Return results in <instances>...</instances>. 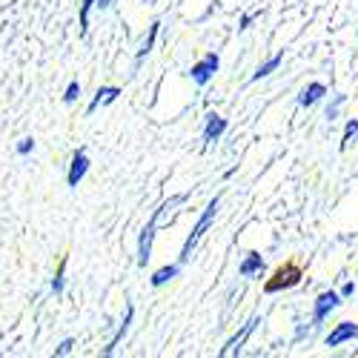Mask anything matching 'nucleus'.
<instances>
[{"label":"nucleus","instance_id":"a878e982","mask_svg":"<svg viewBox=\"0 0 358 358\" xmlns=\"http://www.w3.org/2000/svg\"><path fill=\"white\" fill-rule=\"evenodd\" d=\"M112 3H115V0H95V6H98L101 12H103V9H109Z\"/></svg>","mask_w":358,"mask_h":358},{"label":"nucleus","instance_id":"5701e85b","mask_svg":"<svg viewBox=\"0 0 358 358\" xmlns=\"http://www.w3.org/2000/svg\"><path fill=\"white\" fill-rule=\"evenodd\" d=\"M72 347H75V338H64L61 344L55 347V358H61V355H69V352H72Z\"/></svg>","mask_w":358,"mask_h":358},{"label":"nucleus","instance_id":"f03ea898","mask_svg":"<svg viewBox=\"0 0 358 358\" xmlns=\"http://www.w3.org/2000/svg\"><path fill=\"white\" fill-rule=\"evenodd\" d=\"M301 278H304L301 266H298V264H284V266H278V270L273 273V278L264 284V292H266V295H275V292L292 289V287L301 284Z\"/></svg>","mask_w":358,"mask_h":358},{"label":"nucleus","instance_id":"dca6fc26","mask_svg":"<svg viewBox=\"0 0 358 358\" xmlns=\"http://www.w3.org/2000/svg\"><path fill=\"white\" fill-rule=\"evenodd\" d=\"M178 275H181V264H166V266H161V270H155L152 275H149V284L158 289V287L169 284V281L178 278Z\"/></svg>","mask_w":358,"mask_h":358},{"label":"nucleus","instance_id":"412c9836","mask_svg":"<svg viewBox=\"0 0 358 358\" xmlns=\"http://www.w3.org/2000/svg\"><path fill=\"white\" fill-rule=\"evenodd\" d=\"M78 98H80V83H78V80H69L66 92H64V103H66V106H72Z\"/></svg>","mask_w":358,"mask_h":358},{"label":"nucleus","instance_id":"423d86ee","mask_svg":"<svg viewBox=\"0 0 358 358\" xmlns=\"http://www.w3.org/2000/svg\"><path fill=\"white\" fill-rule=\"evenodd\" d=\"M89 166H92V161H89V152H86V149H75L72 161H69V172H66V187L78 189L80 181L86 178V172H89Z\"/></svg>","mask_w":358,"mask_h":358},{"label":"nucleus","instance_id":"0eeeda50","mask_svg":"<svg viewBox=\"0 0 358 358\" xmlns=\"http://www.w3.org/2000/svg\"><path fill=\"white\" fill-rule=\"evenodd\" d=\"M258 324H261V318H258V315H252L247 324H241V330L227 338V344H224L221 355L227 358V355H238V352H241V350H244V344H247V338L255 333V327H258Z\"/></svg>","mask_w":358,"mask_h":358},{"label":"nucleus","instance_id":"6e6552de","mask_svg":"<svg viewBox=\"0 0 358 358\" xmlns=\"http://www.w3.org/2000/svg\"><path fill=\"white\" fill-rule=\"evenodd\" d=\"M227 127H229V121H227L224 115H218V112H206V117H203V132H201L203 146H213L215 141H221L224 132H227Z\"/></svg>","mask_w":358,"mask_h":358},{"label":"nucleus","instance_id":"4be33fe9","mask_svg":"<svg viewBox=\"0 0 358 358\" xmlns=\"http://www.w3.org/2000/svg\"><path fill=\"white\" fill-rule=\"evenodd\" d=\"M17 155H32L35 152V138H23V141H17Z\"/></svg>","mask_w":358,"mask_h":358},{"label":"nucleus","instance_id":"39448f33","mask_svg":"<svg viewBox=\"0 0 358 358\" xmlns=\"http://www.w3.org/2000/svg\"><path fill=\"white\" fill-rule=\"evenodd\" d=\"M341 307V295L338 292H333V289H324L315 301H313V318H310V324H313V330H318V327L330 318V313L333 310H338Z\"/></svg>","mask_w":358,"mask_h":358},{"label":"nucleus","instance_id":"a211bd4d","mask_svg":"<svg viewBox=\"0 0 358 358\" xmlns=\"http://www.w3.org/2000/svg\"><path fill=\"white\" fill-rule=\"evenodd\" d=\"M66 258H61V264H57V270H55V275H52V295H64V289H66Z\"/></svg>","mask_w":358,"mask_h":358},{"label":"nucleus","instance_id":"b1692460","mask_svg":"<svg viewBox=\"0 0 358 358\" xmlns=\"http://www.w3.org/2000/svg\"><path fill=\"white\" fill-rule=\"evenodd\" d=\"M255 17H261V12H250V15H244L241 23H238V32H247V29L255 23Z\"/></svg>","mask_w":358,"mask_h":358},{"label":"nucleus","instance_id":"1a4fd4ad","mask_svg":"<svg viewBox=\"0 0 358 358\" xmlns=\"http://www.w3.org/2000/svg\"><path fill=\"white\" fill-rule=\"evenodd\" d=\"M132 318H135V304L127 298V310H124V318H121V324H117V330H115V336L109 338V344L101 350V355H115V350L121 347V341L127 338V333H129V327H132Z\"/></svg>","mask_w":358,"mask_h":358},{"label":"nucleus","instance_id":"9b49d317","mask_svg":"<svg viewBox=\"0 0 358 358\" xmlns=\"http://www.w3.org/2000/svg\"><path fill=\"white\" fill-rule=\"evenodd\" d=\"M358 338V324H352V321H338L336 324V330L327 336V347H341V344H347V341H355Z\"/></svg>","mask_w":358,"mask_h":358},{"label":"nucleus","instance_id":"bb28decb","mask_svg":"<svg viewBox=\"0 0 358 358\" xmlns=\"http://www.w3.org/2000/svg\"><path fill=\"white\" fill-rule=\"evenodd\" d=\"M355 38H358V32H355Z\"/></svg>","mask_w":358,"mask_h":358},{"label":"nucleus","instance_id":"4468645a","mask_svg":"<svg viewBox=\"0 0 358 358\" xmlns=\"http://www.w3.org/2000/svg\"><path fill=\"white\" fill-rule=\"evenodd\" d=\"M117 98H121V86H101L98 92L92 95V101H89L86 115H95L101 106H109V103H115Z\"/></svg>","mask_w":358,"mask_h":358},{"label":"nucleus","instance_id":"f257e3e1","mask_svg":"<svg viewBox=\"0 0 358 358\" xmlns=\"http://www.w3.org/2000/svg\"><path fill=\"white\" fill-rule=\"evenodd\" d=\"M218 210H221V195H215L210 203L203 206V213H201V218H198V224L192 227V232L187 235V241H184V247H181V255H178V264H189V258H192V252H195V247L201 244V238L206 235V229L213 227V221H215V215H218Z\"/></svg>","mask_w":358,"mask_h":358},{"label":"nucleus","instance_id":"6ab92c4d","mask_svg":"<svg viewBox=\"0 0 358 358\" xmlns=\"http://www.w3.org/2000/svg\"><path fill=\"white\" fill-rule=\"evenodd\" d=\"M95 9V0H80V15H78V26H80V38L89 35V15Z\"/></svg>","mask_w":358,"mask_h":358},{"label":"nucleus","instance_id":"ddd939ff","mask_svg":"<svg viewBox=\"0 0 358 358\" xmlns=\"http://www.w3.org/2000/svg\"><path fill=\"white\" fill-rule=\"evenodd\" d=\"M327 95H330V92H327V86H324L321 80H313V83H307V86L301 89V92H298V106L310 109V106H315L318 101H324Z\"/></svg>","mask_w":358,"mask_h":358},{"label":"nucleus","instance_id":"20e7f679","mask_svg":"<svg viewBox=\"0 0 358 358\" xmlns=\"http://www.w3.org/2000/svg\"><path fill=\"white\" fill-rule=\"evenodd\" d=\"M218 69H221V57H218V52H206L201 61L192 64V69H189L187 75H189V80H192L195 86H206V83L215 78Z\"/></svg>","mask_w":358,"mask_h":358},{"label":"nucleus","instance_id":"7ed1b4c3","mask_svg":"<svg viewBox=\"0 0 358 358\" xmlns=\"http://www.w3.org/2000/svg\"><path fill=\"white\" fill-rule=\"evenodd\" d=\"M164 215H166L164 206H158V210L152 213V218L146 221V227L141 229V238H138V266L141 270H146L149 258H152V241H155V232H158V224H161Z\"/></svg>","mask_w":358,"mask_h":358},{"label":"nucleus","instance_id":"aec40b11","mask_svg":"<svg viewBox=\"0 0 358 358\" xmlns=\"http://www.w3.org/2000/svg\"><path fill=\"white\" fill-rule=\"evenodd\" d=\"M344 103H347V95H336V98H333V103L327 106V115H324L327 121H336V117H338V109H341Z\"/></svg>","mask_w":358,"mask_h":358},{"label":"nucleus","instance_id":"2eb2a0df","mask_svg":"<svg viewBox=\"0 0 358 358\" xmlns=\"http://www.w3.org/2000/svg\"><path fill=\"white\" fill-rule=\"evenodd\" d=\"M284 64V49L281 52H275L273 57H270V61H264L255 72H252V78H250V83H258V80H264V78H270L273 72H278V66Z\"/></svg>","mask_w":358,"mask_h":358},{"label":"nucleus","instance_id":"393cba45","mask_svg":"<svg viewBox=\"0 0 358 358\" xmlns=\"http://www.w3.org/2000/svg\"><path fill=\"white\" fill-rule=\"evenodd\" d=\"M355 289H358V287H355V281H344V287H341V292H338V295H341V301L352 298V295H355Z\"/></svg>","mask_w":358,"mask_h":358},{"label":"nucleus","instance_id":"f8f14e48","mask_svg":"<svg viewBox=\"0 0 358 358\" xmlns=\"http://www.w3.org/2000/svg\"><path fill=\"white\" fill-rule=\"evenodd\" d=\"M158 32H161V20H152V23H149V29H146V38H143V43L138 46V55H135V66H132V72H138V69H141V64H143L146 57H149V52L155 49Z\"/></svg>","mask_w":358,"mask_h":358},{"label":"nucleus","instance_id":"9d476101","mask_svg":"<svg viewBox=\"0 0 358 358\" xmlns=\"http://www.w3.org/2000/svg\"><path fill=\"white\" fill-rule=\"evenodd\" d=\"M264 270H266V261H264V255L255 252V250H250V252L244 255V261L238 264V273H241V278H261Z\"/></svg>","mask_w":358,"mask_h":358},{"label":"nucleus","instance_id":"f3484780","mask_svg":"<svg viewBox=\"0 0 358 358\" xmlns=\"http://www.w3.org/2000/svg\"><path fill=\"white\" fill-rule=\"evenodd\" d=\"M355 141H358V117H350V121L344 124V132H341V143H338V149H341V152H347L350 143H355Z\"/></svg>","mask_w":358,"mask_h":358}]
</instances>
